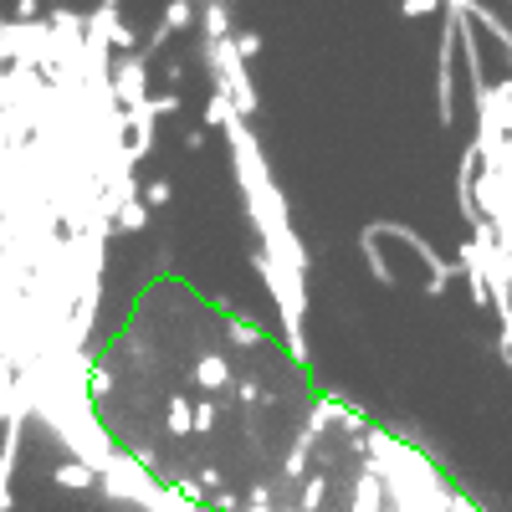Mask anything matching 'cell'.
<instances>
[{"instance_id":"1","label":"cell","mask_w":512,"mask_h":512,"mask_svg":"<svg viewBox=\"0 0 512 512\" xmlns=\"http://www.w3.org/2000/svg\"><path fill=\"white\" fill-rule=\"evenodd\" d=\"M57 487H72V492H88V487H103V477L93 472V466H82V461H67V466H57Z\"/></svg>"}]
</instances>
